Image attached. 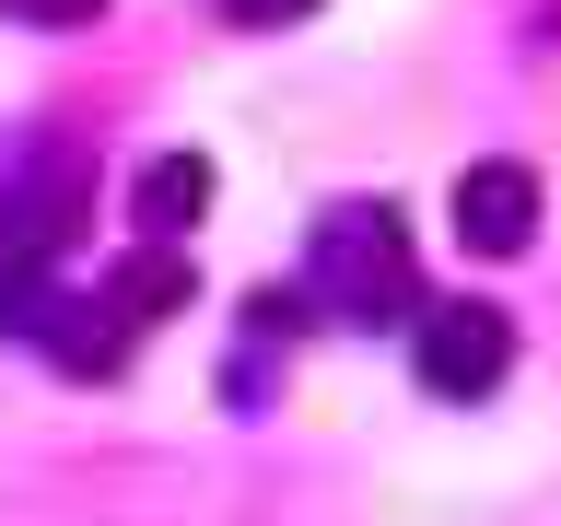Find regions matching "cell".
<instances>
[{"label": "cell", "mask_w": 561, "mask_h": 526, "mask_svg": "<svg viewBox=\"0 0 561 526\" xmlns=\"http://www.w3.org/2000/svg\"><path fill=\"white\" fill-rule=\"evenodd\" d=\"M305 293H316V316H340V328H421V270H410V222H398L386 199H340L328 222H316Z\"/></svg>", "instance_id": "6da1fadb"}, {"label": "cell", "mask_w": 561, "mask_h": 526, "mask_svg": "<svg viewBox=\"0 0 561 526\" xmlns=\"http://www.w3.org/2000/svg\"><path fill=\"white\" fill-rule=\"evenodd\" d=\"M410 363H421L433 398H491V386L515 375V316L503 305H421Z\"/></svg>", "instance_id": "7a4b0ae2"}, {"label": "cell", "mask_w": 561, "mask_h": 526, "mask_svg": "<svg viewBox=\"0 0 561 526\" xmlns=\"http://www.w3.org/2000/svg\"><path fill=\"white\" fill-rule=\"evenodd\" d=\"M82 210H94V175L70 164V152H35V164L0 187V270H35V258H59Z\"/></svg>", "instance_id": "3957f363"}, {"label": "cell", "mask_w": 561, "mask_h": 526, "mask_svg": "<svg viewBox=\"0 0 561 526\" xmlns=\"http://www.w3.org/2000/svg\"><path fill=\"white\" fill-rule=\"evenodd\" d=\"M456 245L468 258H526L538 245V175L526 164H456Z\"/></svg>", "instance_id": "277c9868"}, {"label": "cell", "mask_w": 561, "mask_h": 526, "mask_svg": "<svg viewBox=\"0 0 561 526\" xmlns=\"http://www.w3.org/2000/svg\"><path fill=\"white\" fill-rule=\"evenodd\" d=\"M187 293H199V270H187V245H152L140 235L117 270L94 281V305L117 316V328H164V316H187Z\"/></svg>", "instance_id": "5b68a950"}, {"label": "cell", "mask_w": 561, "mask_h": 526, "mask_svg": "<svg viewBox=\"0 0 561 526\" xmlns=\"http://www.w3.org/2000/svg\"><path fill=\"white\" fill-rule=\"evenodd\" d=\"M210 210V164L199 152H152V164H140V187H129V222L152 245H187V222H199Z\"/></svg>", "instance_id": "8992f818"}, {"label": "cell", "mask_w": 561, "mask_h": 526, "mask_svg": "<svg viewBox=\"0 0 561 526\" xmlns=\"http://www.w3.org/2000/svg\"><path fill=\"white\" fill-rule=\"evenodd\" d=\"M0 12H24V24H94L105 0H0Z\"/></svg>", "instance_id": "52a82bcc"}, {"label": "cell", "mask_w": 561, "mask_h": 526, "mask_svg": "<svg viewBox=\"0 0 561 526\" xmlns=\"http://www.w3.org/2000/svg\"><path fill=\"white\" fill-rule=\"evenodd\" d=\"M280 12H305V0H234V24H280Z\"/></svg>", "instance_id": "ba28073f"}]
</instances>
